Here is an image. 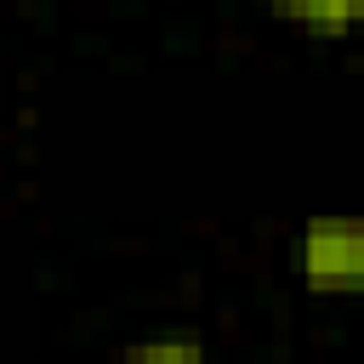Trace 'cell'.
Wrapping results in <instances>:
<instances>
[{
	"instance_id": "3957f363",
	"label": "cell",
	"mask_w": 364,
	"mask_h": 364,
	"mask_svg": "<svg viewBox=\"0 0 364 364\" xmlns=\"http://www.w3.org/2000/svg\"><path fill=\"white\" fill-rule=\"evenodd\" d=\"M125 364H210V358L199 353V341H176V336H165V341H142V347H131Z\"/></svg>"
},
{
	"instance_id": "6da1fadb",
	"label": "cell",
	"mask_w": 364,
	"mask_h": 364,
	"mask_svg": "<svg viewBox=\"0 0 364 364\" xmlns=\"http://www.w3.org/2000/svg\"><path fill=\"white\" fill-rule=\"evenodd\" d=\"M301 279L318 296H347L364 284V228L353 216H313L296 245Z\"/></svg>"
},
{
	"instance_id": "7a4b0ae2",
	"label": "cell",
	"mask_w": 364,
	"mask_h": 364,
	"mask_svg": "<svg viewBox=\"0 0 364 364\" xmlns=\"http://www.w3.org/2000/svg\"><path fill=\"white\" fill-rule=\"evenodd\" d=\"M267 6L290 11L296 23H307V28H318V34H347V28L358 23V6H364V0H267Z\"/></svg>"
}]
</instances>
